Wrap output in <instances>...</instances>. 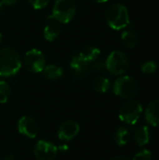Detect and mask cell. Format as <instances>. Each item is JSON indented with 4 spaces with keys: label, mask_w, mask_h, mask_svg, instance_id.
Masks as SVG:
<instances>
[{
    "label": "cell",
    "mask_w": 159,
    "mask_h": 160,
    "mask_svg": "<svg viewBox=\"0 0 159 160\" xmlns=\"http://www.w3.org/2000/svg\"><path fill=\"white\" fill-rule=\"evenodd\" d=\"M22 67L19 53L11 48L0 49V76L10 77L18 73Z\"/></svg>",
    "instance_id": "cell-1"
},
{
    "label": "cell",
    "mask_w": 159,
    "mask_h": 160,
    "mask_svg": "<svg viewBox=\"0 0 159 160\" xmlns=\"http://www.w3.org/2000/svg\"><path fill=\"white\" fill-rule=\"evenodd\" d=\"M105 19L108 25L113 30H121L129 24L128 10L121 3L111 5L105 12Z\"/></svg>",
    "instance_id": "cell-2"
},
{
    "label": "cell",
    "mask_w": 159,
    "mask_h": 160,
    "mask_svg": "<svg viewBox=\"0 0 159 160\" xmlns=\"http://www.w3.org/2000/svg\"><path fill=\"white\" fill-rule=\"evenodd\" d=\"M113 92L117 97L129 100L138 96L140 86L134 78L130 76H122L114 82Z\"/></svg>",
    "instance_id": "cell-3"
},
{
    "label": "cell",
    "mask_w": 159,
    "mask_h": 160,
    "mask_svg": "<svg viewBox=\"0 0 159 160\" xmlns=\"http://www.w3.org/2000/svg\"><path fill=\"white\" fill-rule=\"evenodd\" d=\"M76 5L73 0H55L52 13L50 17L61 23H68L76 14Z\"/></svg>",
    "instance_id": "cell-4"
},
{
    "label": "cell",
    "mask_w": 159,
    "mask_h": 160,
    "mask_svg": "<svg viewBox=\"0 0 159 160\" xmlns=\"http://www.w3.org/2000/svg\"><path fill=\"white\" fill-rule=\"evenodd\" d=\"M129 67L127 55L122 51L112 52L106 59V68L113 75L119 76L125 74Z\"/></svg>",
    "instance_id": "cell-5"
},
{
    "label": "cell",
    "mask_w": 159,
    "mask_h": 160,
    "mask_svg": "<svg viewBox=\"0 0 159 160\" xmlns=\"http://www.w3.org/2000/svg\"><path fill=\"white\" fill-rule=\"evenodd\" d=\"M142 112V104L133 99H129L122 105L119 111V118L124 123L128 125H135L140 119Z\"/></svg>",
    "instance_id": "cell-6"
},
{
    "label": "cell",
    "mask_w": 159,
    "mask_h": 160,
    "mask_svg": "<svg viewBox=\"0 0 159 160\" xmlns=\"http://www.w3.org/2000/svg\"><path fill=\"white\" fill-rule=\"evenodd\" d=\"M23 66L30 72H41L46 66L45 56L40 51L37 49L29 50L23 56Z\"/></svg>",
    "instance_id": "cell-7"
},
{
    "label": "cell",
    "mask_w": 159,
    "mask_h": 160,
    "mask_svg": "<svg viewBox=\"0 0 159 160\" xmlns=\"http://www.w3.org/2000/svg\"><path fill=\"white\" fill-rule=\"evenodd\" d=\"M58 148L52 142L38 141L34 147V155L37 160H53L57 156Z\"/></svg>",
    "instance_id": "cell-8"
},
{
    "label": "cell",
    "mask_w": 159,
    "mask_h": 160,
    "mask_svg": "<svg viewBox=\"0 0 159 160\" xmlns=\"http://www.w3.org/2000/svg\"><path fill=\"white\" fill-rule=\"evenodd\" d=\"M18 130L22 135L34 139L38 133V126L35 119L29 116H22L18 122Z\"/></svg>",
    "instance_id": "cell-9"
},
{
    "label": "cell",
    "mask_w": 159,
    "mask_h": 160,
    "mask_svg": "<svg viewBox=\"0 0 159 160\" xmlns=\"http://www.w3.org/2000/svg\"><path fill=\"white\" fill-rule=\"evenodd\" d=\"M80 126L76 121L67 120L64 122L58 128V138L61 141H70L78 135Z\"/></svg>",
    "instance_id": "cell-10"
},
{
    "label": "cell",
    "mask_w": 159,
    "mask_h": 160,
    "mask_svg": "<svg viewBox=\"0 0 159 160\" xmlns=\"http://www.w3.org/2000/svg\"><path fill=\"white\" fill-rule=\"evenodd\" d=\"M145 119L153 127L159 126V99L151 101L145 111Z\"/></svg>",
    "instance_id": "cell-11"
},
{
    "label": "cell",
    "mask_w": 159,
    "mask_h": 160,
    "mask_svg": "<svg viewBox=\"0 0 159 160\" xmlns=\"http://www.w3.org/2000/svg\"><path fill=\"white\" fill-rule=\"evenodd\" d=\"M89 68V63L84 61L79 54L73 55L71 61H70V68L74 75L76 76H82L84 75Z\"/></svg>",
    "instance_id": "cell-12"
},
{
    "label": "cell",
    "mask_w": 159,
    "mask_h": 160,
    "mask_svg": "<svg viewBox=\"0 0 159 160\" xmlns=\"http://www.w3.org/2000/svg\"><path fill=\"white\" fill-rule=\"evenodd\" d=\"M84 61H86L87 63H92L93 61L97 60V58H99L100 55V50L93 45H88L83 47L81 52L78 53Z\"/></svg>",
    "instance_id": "cell-13"
},
{
    "label": "cell",
    "mask_w": 159,
    "mask_h": 160,
    "mask_svg": "<svg viewBox=\"0 0 159 160\" xmlns=\"http://www.w3.org/2000/svg\"><path fill=\"white\" fill-rule=\"evenodd\" d=\"M60 26L53 22H49L48 24H46V26L44 27L43 30V36L44 38L49 41V42H52L55 39H57V38L60 36Z\"/></svg>",
    "instance_id": "cell-14"
},
{
    "label": "cell",
    "mask_w": 159,
    "mask_h": 160,
    "mask_svg": "<svg viewBox=\"0 0 159 160\" xmlns=\"http://www.w3.org/2000/svg\"><path fill=\"white\" fill-rule=\"evenodd\" d=\"M122 42L127 48H135L139 43V37L138 35L131 29L125 30L121 35Z\"/></svg>",
    "instance_id": "cell-15"
},
{
    "label": "cell",
    "mask_w": 159,
    "mask_h": 160,
    "mask_svg": "<svg viewBox=\"0 0 159 160\" xmlns=\"http://www.w3.org/2000/svg\"><path fill=\"white\" fill-rule=\"evenodd\" d=\"M42 71H43L44 76L47 79L52 80V81L58 80L59 78H61L63 76V73H64V70L61 67L56 66V65H52V64L45 66V68Z\"/></svg>",
    "instance_id": "cell-16"
},
{
    "label": "cell",
    "mask_w": 159,
    "mask_h": 160,
    "mask_svg": "<svg viewBox=\"0 0 159 160\" xmlns=\"http://www.w3.org/2000/svg\"><path fill=\"white\" fill-rule=\"evenodd\" d=\"M130 139V132L129 130L125 127L118 128L114 132V141L117 145L124 146L126 145Z\"/></svg>",
    "instance_id": "cell-17"
},
{
    "label": "cell",
    "mask_w": 159,
    "mask_h": 160,
    "mask_svg": "<svg viewBox=\"0 0 159 160\" xmlns=\"http://www.w3.org/2000/svg\"><path fill=\"white\" fill-rule=\"evenodd\" d=\"M134 139L136 143L139 146H143L145 144H147L150 141V131H149V128L144 126L140 128L134 135Z\"/></svg>",
    "instance_id": "cell-18"
},
{
    "label": "cell",
    "mask_w": 159,
    "mask_h": 160,
    "mask_svg": "<svg viewBox=\"0 0 159 160\" xmlns=\"http://www.w3.org/2000/svg\"><path fill=\"white\" fill-rule=\"evenodd\" d=\"M93 89L97 93H106L110 90L111 88V82L108 78L106 77H97L94 80L93 82Z\"/></svg>",
    "instance_id": "cell-19"
},
{
    "label": "cell",
    "mask_w": 159,
    "mask_h": 160,
    "mask_svg": "<svg viewBox=\"0 0 159 160\" xmlns=\"http://www.w3.org/2000/svg\"><path fill=\"white\" fill-rule=\"evenodd\" d=\"M11 95V89L5 81H0V103H6Z\"/></svg>",
    "instance_id": "cell-20"
},
{
    "label": "cell",
    "mask_w": 159,
    "mask_h": 160,
    "mask_svg": "<svg viewBox=\"0 0 159 160\" xmlns=\"http://www.w3.org/2000/svg\"><path fill=\"white\" fill-rule=\"evenodd\" d=\"M141 69H142V73H144L146 75H151V74H154L155 72H157V64L155 61L149 60V61L144 62L142 65Z\"/></svg>",
    "instance_id": "cell-21"
},
{
    "label": "cell",
    "mask_w": 159,
    "mask_h": 160,
    "mask_svg": "<svg viewBox=\"0 0 159 160\" xmlns=\"http://www.w3.org/2000/svg\"><path fill=\"white\" fill-rule=\"evenodd\" d=\"M91 64V68L95 71H101L106 68V60L104 61L103 59L97 58V60L93 61Z\"/></svg>",
    "instance_id": "cell-22"
},
{
    "label": "cell",
    "mask_w": 159,
    "mask_h": 160,
    "mask_svg": "<svg viewBox=\"0 0 159 160\" xmlns=\"http://www.w3.org/2000/svg\"><path fill=\"white\" fill-rule=\"evenodd\" d=\"M133 160H152V153L149 150H142L134 156Z\"/></svg>",
    "instance_id": "cell-23"
},
{
    "label": "cell",
    "mask_w": 159,
    "mask_h": 160,
    "mask_svg": "<svg viewBox=\"0 0 159 160\" xmlns=\"http://www.w3.org/2000/svg\"><path fill=\"white\" fill-rule=\"evenodd\" d=\"M28 2L35 9H41L48 6L50 0H28Z\"/></svg>",
    "instance_id": "cell-24"
},
{
    "label": "cell",
    "mask_w": 159,
    "mask_h": 160,
    "mask_svg": "<svg viewBox=\"0 0 159 160\" xmlns=\"http://www.w3.org/2000/svg\"><path fill=\"white\" fill-rule=\"evenodd\" d=\"M19 0H0V3L6 6H13L15 5Z\"/></svg>",
    "instance_id": "cell-25"
},
{
    "label": "cell",
    "mask_w": 159,
    "mask_h": 160,
    "mask_svg": "<svg viewBox=\"0 0 159 160\" xmlns=\"http://www.w3.org/2000/svg\"><path fill=\"white\" fill-rule=\"evenodd\" d=\"M111 160H129L127 158H126V157H115V158H112Z\"/></svg>",
    "instance_id": "cell-26"
},
{
    "label": "cell",
    "mask_w": 159,
    "mask_h": 160,
    "mask_svg": "<svg viewBox=\"0 0 159 160\" xmlns=\"http://www.w3.org/2000/svg\"><path fill=\"white\" fill-rule=\"evenodd\" d=\"M14 159V157L12 155H8L5 158V160H13Z\"/></svg>",
    "instance_id": "cell-27"
},
{
    "label": "cell",
    "mask_w": 159,
    "mask_h": 160,
    "mask_svg": "<svg viewBox=\"0 0 159 160\" xmlns=\"http://www.w3.org/2000/svg\"><path fill=\"white\" fill-rule=\"evenodd\" d=\"M93 1H95V2H97V3H105V2H107L108 0H93Z\"/></svg>",
    "instance_id": "cell-28"
},
{
    "label": "cell",
    "mask_w": 159,
    "mask_h": 160,
    "mask_svg": "<svg viewBox=\"0 0 159 160\" xmlns=\"http://www.w3.org/2000/svg\"><path fill=\"white\" fill-rule=\"evenodd\" d=\"M3 6H4V5H3L2 3H0V14H1L2 11H3Z\"/></svg>",
    "instance_id": "cell-29"
},
{
    "label": "cell",
    "mask_w": 159,
    "mask_h": 160,
    "mask_svg": "<svg viewBox=\"0 0 159 160\" xmlns=\"http://www.w3.org/2000/svg\"><path fill=\"white\" fill-rule=\"evenodd\" d=\"M1 41H2V34L0 33V43H1Z\"/></svg>",
    "instance_id": "cell-30"
}]
</instances>
